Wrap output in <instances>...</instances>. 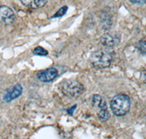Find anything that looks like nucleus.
<instances>
[{"instance_id":"obj_11","label":"nucleus","mask_w":146,"mask_h":139,"mask_svg":"<svg viewBox=\"0 0 146 139\" xmlns=\"http://www.w3.org/2000/svg\"><path fill=\"white\" fill-rule=\"evenodd\" d=\"M137 48L143 54H146V40H141L137 43Z\"/></svg>"},{"instance_id":"obj_4","label":"nucleus","mask_w":146,"mask_h":139,"mask_svg":"<svg viewBox=\"0 0 146 139\" xmlns=\"http://www.w3.org/2000/svg\"><path fill=\"white\" fill-rule=\"evenodd\" d=\"M92 105L94 108H98V117L101 121L105 122L110 118V113L108 111L106 101L99 94H94L91 99Z\"/></svg>"},{"instance_id":"obj_9","label":"nucleus","mask_w":146,"mask_h":139,"mask_svg":"<svg viewBox=\"0 0 146 139\" xmlns=\"http://www.w3.org/2000/svg\"><path fill=\"white\" fill-rule=\"evenodd\" d=\"M24 6L31 9H38L43 7L48 0H21Z\"/></svg>"},{"instance_id":"obj_6","label":"nucleus","mask_w":146,"mask_h":139,"mask_svg":"<svg viewBox=\"0 0 146 139\" xmlns=\"http://www.w3.org/2000/svg\"><path fill=\"white\" fill-rule=\"evenodd\" d=\"M57 76H58V70L54 67H50L39 72L37 74V78L42 82L49 83L56 78Z\"/></svg>"},{"instance_id":"obj_14","label":"nucleus","mask_w":146,"mask_h":139,"mask_svg":"<svg viewBox=\"0 0 146 139\" xmlns=\"http://www.w3.org/2000/svg\"><path fill=\"white\" fill-rule=\"evenodd\" d=\"M143 77H144L145 80H146V71L143 72Z\"/></svg>"},{"instance_id":"obj_10","label":"nucleus","mask_w":146,"mask_h":139,"mask_svg":"<svg viewBox=\"0 0 146 139\" xmlns=\"http://www.w3.org/2000/svg\"><path fill=\"white\" fill-rule=\"evenodd\" d=\"M33 53H35V55H39V56H46L48 54V51L42 47L37 46L34 49Z\"/></svg>"},{"instance_id":"obj_7","label":"nucleus","mask_w":146,"mask_h":139,"mask_svg":"<svg viewBox=\"0 0 146 139\" xmlns=\"http://www.w3.org/2000/svg\"><path fill=\"white\" fill-rule=\"evenodd\" d=\"M120 37L116 34L107 33L101 37L100 43L104 46L112 48V47L116 46L120 43Z\"/></svg>"},{"instance_id":"obj_13","label":"nucleus","mask_w":146,"mask_h":139,"mask_svg":"<svg viewBox=\"0 0 146 139\" xmlns=\"http://www.w3.org/2000/svg\"><path fill=\"white\" fill-rule=\"evenodd\" d=\"M133 4H138V5H143V4L146 3V0H129Z\"/></svg>"},{"instance_id":"obj_8","label":"nucleus","mask_w":146,"mask_h":139,"mask_svg":"<svg viewBox=\"0 0 146 139\" xmlns=\"http://www.w3.org/2000/svg\"><path fill=\"white\" fill-rule=\"evenodd\" d=\"M22 93V86L20 84H17L7 90L4 95V100L7 103L16 99Z\"/></svg>"},{"instance_id":"obj_5","label":"nucleus","mask_w":146,"mask_h":139,"mask_svg":"<svg viewBox=\"0 0 146 139\" xmlns=\"http://www.w3.org/2000/svg\"><path fill=\"white\" fill-rule=\"evenodd\" d=\"M15 20V14L11 8L7 6H0V23L3 24H10Z\"/></svg>"},{"instance_id":"obj_2","label":"nucleus","mask_w":146,"mask_h":139,"mask_svg":"<svg viewBox=\"0 0 146 139\" xmlns=\"http://www.w3.org/2000/svg\"><path fill=\"white\" fill-rule=\"evenodd\" d=\"M113 56L107 50L100 49L93 52L90 56L91 65L96 68H105L111 65Z\"/></svg>"},{"instance_id":"obj_1","label":"nucleus","mask_w":146,"mask_h":139,"mask_svg":"<svg viewBox=\"0 0 146 139\" xmlns=\"http://www.w3.org/2000/svg\"><path fill=\"white\" fill-rule=\"evenodd\" d=\"M131 106L129 97L124 94H118L113 97L110 102V108L115 116H124L129 112Z\"/></svg>"},{"instance_id":"obj_3","label":"nucleus","mask_w":146,"mask_h":139,"mask_svg":"<svg viewBox=\"0 0 146 139\" xmlns=\"http://www.w3.org/2000/svg\"><path fill=\"white\" fill-rule=\"evenodd\" d=\"M59 89L66 97L74 98L80 96L83 92V86L76 80H66L60 84Z\"/></svg>"},{"instance_id":"obj_12","label":"nucleus","mask_w":146,"mask_h":139,"mask_svg":"<svg viewBox=\"0 0 146 139\" xmlns=\"http://www.w3.org/2000/svg\"><path fill=\"white\" fill-rule=\"evenodd\" d=\"M68 7H66V6H64V7H62V8H60L59 10L57 11V13L55 14L53 16V18H56V17H62L64 15L65 13H66V10H67Z\"/></svg>"}]
</instances>
